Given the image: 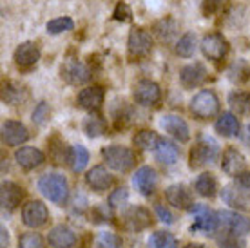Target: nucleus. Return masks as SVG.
I'll use <instances>...</instances> for the list:
<instances>
[{
	"label": "nucleus",
	"mask_w": 250,
	"mask_h": 248,
	"mask_svg": "<svg viewBox=\"0 0 250 248\" xmlns=\"http://www.w3.org/2000/svg\"><path fill=\"white\" fill-rule=\"evenodd\" d=\"M38 190L45 199H49L57 205H63L69 198V185L67 180L62 174H44L38 180Z\"/></svg>",
	"instance_id": "1"
},
{
	"label": "nucleus",
	"mask_w": 250,
	"mask_h": 248,
	"mask_svg": "<svg viewBox=\"0 0 250 248\" xmlns=\"http://www.w3.org/2000/svg\"><path fill=\"white\" fill-rule=\"evenodd\" d=\"M219 154V145L216 140H212L210 136H201L196 145L190 150V168H201L205 165H210L212 162H216V158Z\"/></svg>",
	"instance_id": "2"
},
{
	"label": "nucleus",
	"mask_w": 250,
	"mask_h": 248,
	"mask_svg": "<svg viewBox=\"0 0 250 248\" xmlns=\"http://www.w3.org/2000/svg\"><path fill=\"white\" fill-rule=\"evenodd\" d=\"M102 158L109 167L116 170V172H129L134 163H136V156L131 149L122 147V145H111L102 150Z\"/></svg>",
	"instance_id": "3"
},
{
	"label": "nucleus",
	"mask_w": 250,
	"mask_h": 248,
	"mask_svg": "<svg viewBox=\"0 0 250 248\" xmlns=\"http://www.w3.org/2000/svg\"><path fill=\"white\" fill-rule=\"evenodd\" d=\"M219 111V98L214 91H200L190 100V112L198 120L214 118Z\"/></svg>",
	"instance_id": "4"
},
{
	"label": "nucleus",
	"mask_w": 250,
	"mask_h": 248,
	"mask_svg": "<svg viewBox=\"0 0 250 248\" xmlns=\"http://www.w3.org/2000/svg\"><path fill=\"white\" fill-rule=\"evenodd\" d=\"M127 51L131 58H145L152 51V37L142 27H132L127 40Z\"/></svg>",
	"instance_id": "5"
},
{
	"label": "nucleus",
	"mask_w": 250,
	"mask_h": 248,
	"mask_svg": "<svg viewBox=\"0 0 250 248\" xmlns=\"http://www.w3.org/2000/svg\"><path fill=\"white\" fill-rule=\"evenodd\" d=\"M190 214L194 216V223L190 227L192 232H214L219 227L218 212H212L205 205H196L190 208Z\"/></svg>",
	"instance_id": "6"
},
{
	"label": "nucleus",
	"mask_w": 250,
	"mask_h": 248,
	"mask_svg": "<svg viewBox=\"0 0 250 248\" xmlns=\"http://www.w3.org/2000/svg\"><path fill=\"white\" fill-rule=\"evenodd\" d=\"M201 51H203V55L208 60L219 62L229 53V42H227L225 37L221 33H208L201 40Z\"/></svg>",
	"instance_id": "7"
},
{
	"label": "nucleus",
	"mask_w": 250,
	"mask_h": 248,
	"mask_svg": "<svg viewBox=\"0 0 250 248\" xmlns=\"http://www.w3.org/2000/svg\"><path fill=\"white\" fill-rule=\"evenodd\" d=\"M60 75L62 78L67 83L71 85H82V83H85V82L91 80V69L85 65V63L78 62L75 58H71V60H65L60 69Z\"/></svg>",
	"instance_id": "8"
},
{
	"label": "nucleus",
	"mask_w": 250,
	"mask_h": 248,
	"mask_svg": "<svg viewBox=\"0 0 250 248\" xmlns=\"http://www.w3.org/2000/svg\"><path fill=\"white\" fill-rule=\"evenodd\" d=\"M219 217V225L230 232V234H236V236H243V234H249L250 232V219L239 212H232V210H221L218 212Z\"/></svg>",
	"instance_id": "9"
},
{
	"label": "nucleus",
	"mask_w": 250,
	"mask_h": 248,
	"mask_svg": "<svg viewBox=\"0 0 250 248\" xmlns=\"http://www.w3.org/2000/svg\"><path fill=\"white\" fill-rule=\"evenodd\" d=\"M49 219V210L42 201H29L22 208V221L29 228H40Z\"/></svg>",
	"instance_id": "10"
},
{
	"label": "nucleus",
	"mask_w": 250,
	"mask_h": 248,
	"mask_svg": "<svg viewBox=\"0 0 250 248\" xmlns=\"http://www.w3.org/2000/svg\"><path fill=\"white\" fill-rule=\"evenodd\" d=\"M162 98V91H160V85L152 80H140L134 87V100L136 103L144 107L156 105Z\"/></svg>",
	"instance_id": "11"
},
{
	"label": "nucleus",
	"mask_w": 250,
	"mask_h": 248,
	"mask_svg": "<svg viewBox=\"0 0 250 248\" xmlns=\"http://www.w3.org/2000/svg\"><path fill=\"white\" fill-rule=\"evenodd\" d=\"M29 138V130L22 122L17 120H7L2 124V140L9 145V147H17L20 143L27 142Z\"/></svg>",
	"instance_id": "12"
},
{
	"label": "nucleus",
	"mask_w": 250,
	"mask_h": 248,
	"mask_svg": "<svg viewBox=\"0 0 250 248\" xmlns=\"http://www.w3.org/2000/svg\"><path fill=\"white\" fill-rule=\"evenodd\" d=\"M162 127L165 129V132H169L170 136L176 138L178 142H188L190 140V129H188L187 122L182 116L176 114H167L162 118Z\"/></svg>",
	"instance_id": "13"
},
{
	"label": "nucleus",
	"mask_w": 250,
	"mask_h": 248,
	"mask_svg": "<svg viewBox=\"0 0 250 248\" xmlns=\"http://www.w3.org/2000/svg\"><path fill=\"white\" fill-rule=\"evenodd\" d=\"M165 198L170 205L180 208V210H190L194 207L192 194L185 185H170L165 190Z\"/></svg>",
	"instance_id": "14"
},
{
	"label": "nucleus",
	"mask_w": 250,
	"mask_h": 248,
	"mask_svg": "<svg viewBox=\"0 0 250 248\" xmlns=\"http://www.w3.org/2000/svg\"><path fill=\"white\" fill-rule=\"evenodd\" d=\"M13 60H15V63H17L19 67H22V69L33 67V65L40 60V49H38L37 43H33V42L20 43L19 47L15 49Z\"/></svg>",
	"instance_id": "15"
},
{
	"label": "nucleus",
	"mask_w": 250,
	"mask_h": 248,
	"mask_svg": "<svg viewBox=\"0 0 250 248\" xmlns=\"http://www.w3.org/2000/svg\"><path fill=\"white\" fill-rule=\"evenodd\" d=\"M207 80V69L203 63L194 62L190 65H185L180 73V82L185 89H194V87H200L203 82Z\"/></svg>",
	"instance_id": "16"
},
{
	"label": "nucleus",
	"mask_w": 250,
	"mask_h": 248,
	"mask_svg": "<svg viewBox=\"0 0 250 248\" xmlns=\"http://www.w3.org/2000/svg\"><path fill=\"white\" fill-rule=\"evenodd\" d=\"M245 167H247V160H245V156L236 147H229L223 152L221 168H223L225 174H229V176H239L245 170Z\"/></svg>",
	"instance_id": "17"
},
{
	"label": "nucleus",
	"mask_w": 250,
	"mask_h": 248,
	"mask_svg": "<svg viewBox=\"0 0 250 248\" xmlns=\"http://www.w3.org/2000/svg\"><path fill=\"white\" fill-rule=\"evenodd\" d=\"M24 199V188L13 181H4L0 190V203L4 210H15Z\"/></svg>",
	"instance_id": "18"
},
{
	"label": "nucleus",
	"mask_w": 250,
	"mask_h": 248,
	"mask_svg": "<svg viewBox=\"0 0 250 248\" xmlns=\"http://www.w3.org/2000/svg\"><path fill=\"white\" fill-rule=\"evenodd\" d=\"M158 176L152 167H140L134 174V186L142 196H150L156 190Z\"/></svg>",
	"instance_id": "19"
},
{
	"label": "nucleus",
	"mask_w": 250,
	"mask_h": 248,
	"mask_svg": "<svg viewBox=\"0 0 250 248\" xmlns=\"http://www.w3.org/2000/svg\"><path fill=\"white\" fill-rule=\"evenodd\" d=\"M47 243L53 248H73L76 245L75 232L65 227V225H57L49 230L47 234Z\"/></svg>",
	"instance_id": "20"
},
{
	"label": "nucleus",
	"mask_w": 250,
	"mask_h": 248,
	"mask_svg": "<svg viewBox=\"0 0 250 248\" xmlns=\"http://www.w3.org/2000/svg\"><path fill=\"white\" fill-rule=\"evenodd\" d=\"M124 225H125V228L132 230V232L145 230L150 225L149 210H145L144 207H131V208L124 214Z\"/></svg>",
	"instance_id": "21"
},
{
	"label": "nucleus",
	"mask_w": 250,
	"mask_h": 248,
	"mask_svg": "<svg viewBox=\"0 0 250 248\" xmlns=\"http://www.w3.org/2000/svg\"><path fill=\"white\" fill-rule=\"evenodd\" d=\"M44 152L37 147H20L15 152V160L24 170H33V168L40 167L44 163Z\"/></svg>",
	"instance_id": "22"
},
{
	"label": "nucleus",
	"mask_w": 250,
	"mask_h": 248,
	"mask_svg": "<svg viewBox=\"0 0 250 248\" xmlns=\"http://www.w3.org/2000/svg\"><path fill=\"white\" fill-rule=\"evenodd\" d=\"M85 181H87V185L96 190V192H104V190H109L111 185H113V176L107 172L105 167H93L91 170L87 172L85 176Z\"/></svg>",
	"instance_id": "23"
},
{
	"label": "nucleus",
	"mask_w": 250,
	"mask_h": 248,
	"mask_svg": "<svg viewBox=\"0 0 250 248\" xmlns=\"http://www.w3.org/2000/svg\"><path fill=\"white\" fill-rule=\"evenodd\" d=\"M104 89L100 85H93V87H87V89H83L80 91L78 94V103L80 107L83 109H87V111H98L104 103Z\"/></svg>",
	"instance_id": "24"
},
{
	"label": "nucleus",
	"mask_w": 250,
	"mask_h": 248,
	"mask_svg": "<svg viewBox=\"0 0 250 248\" xmlns=\"http://www.w3.org/2000/svg\"><path fill=\"white\" fill-rule=\"evenodd\" d=\"M154 154H156V160L163 165H174L178 162V158H180V150L176 147L174 143L169 142V140H160L158 143L156 150H154Z\"/></svg>",
	"instance_id": "25"
},
{
	"label": "nucleus",
	"mask_w": 250,
	"mask_h": 248,
	"mask_svg": "<svg viewBox=\"0 0 250 248\" xmlns=\"http://www.w3.org/2000/svg\"><path fill=\"white\" fill-rule=\"evenodd\" d=\"M2 100L7 105H20L27 100V91L15 82H7V83H4V89H2Z\"/></svg>",
	"instance_id": "26"
},
{
	"label": "nucleus",
	"mask_w": 250,
	"mask_h": 248,
	"mask_svg": "<svg viewBox=\"0 0 250 248\" xmlns=\"http://www.w3.org/2000/svg\"><path fill=\"white\" fill-rule=\"evenodd\" d=\"M214 127H216V130H218L221 136L225 138H232L239 134V122L236 118V114H232V112H223Z\"/></svg>",
	"instance_id": "27"
},
{
	"label": "nucleus",
	"mask_w": 250,
	"mask_h": 248,
	"mask_svg": "<svg viewBox=\"0 0 250 248\" xmlns=\"http://www.w3.org/2000/svg\"><path fill=\"white\" fill-rule=\"evenodd\" d=\"M196 192L203 198H214L218 192V181L210 172H203L196 180Z\"/></svg>",
	"instance_id": "28"
},
{
	"label": "nucleus",
	"mask_w": 250,
	"mask_h": 248,
	"mask_svg": "<svg viewBox=\"0 0 250 248\" xmlns=\"http://www.w3.org/2000/svg\"><path fill=\"white\" fill-rule=\"evenodd\" d=\"M89 163V150L83 145H75L73 149L69 150V165L73 172H82L83 168L87 167Z\"/></svg>",
	"instance_id": "29"
},
{
	"label": "nucleus",
	"mask_w": 250,
	"mask_h": 248,
	"mask_svg": "<svg viewBox=\"0 0 250 248\" xmlns=\"http://www.w3.org/2000/svg\"><path fill=\"white\" fill-rule=\"evenodd\" d=\"M229 105L239 116H249L250 114V94L249 93H232L229 96Z\"/></svg>",
	"instance_id": "30"
},
{
	"label": "nucleus",
	"mask_w": 250,
	"mask_h": 248,
	"mask_svg": "<svg viewBox=\"0 0 250 248\" xmlns=\"http://www.w3.org/2000/svg\"><path fill=\"white\" fill-rule=\"evenodd\" d=\"M223 201L230 207H238V208H247L249 207V199L245 198V192L239 190L238 186H227L223 188Z\"/></svg>",
	"instance_id": "31"
},
{
	"label": "nucleus",
	"mask_w": 250,
	"mask_h": 248,
	"mask_svg": "<svg viewBox=\"0 0 250 248\" xmlns=\"http://www.w3.org/2000/svg\"><path fill=\"white\" fill-rule=\"evenodd\" d=\"M132 143L142 150H156L158 143H160V138H158V134L152 132V130H140L136 136H134Z\"/></svg>",
	"instance_id": "32"
},
{
	"label": "nucleus",
	"mask_w": 250,
	"mask_h": 248,
	"mask_svg": "<svg viewBox=\"0 0 250 248\" xmlns=\"http://www.w3.org/2000/svg\"><path fill=\"white\" fill-rule=\"evenodd\" d=\"M83 130L87 132L89 138L102 136L107 130L105 120L102 118V116H98V114H91V116H87L85 122H83Z\"/></svg>",
	"instance_id": "33"
},
{
	"label": "nucleus",
	"mask_w": 250,
	"mask_h": 248,
	"mask_svg": "<svg viewBox=\"0 0 250 248\" xmlns=\"http://www.w3.org/2000/svg\"><path fill=\"white\" fill-rule=\"evenodd\" d=\"M150 248H178L176 237L169 232H154L149 239Z\"/></svg>",
	"instance_id": "34"
},
{
	"label": "nucleus",
	"mask_w": 250,
	"mask_h": 248,
	"mask_svg": "<svg viewBox=\"0 0 250 248\" xmlns=\"http://www.w3.org/2000/svg\"><path fill=\"white\" fill-rule=\"evenodd\" d=\"M194 49H196V35L194 33H185L176 43V53L183 58H190L194 55Z\"/></svg>",
	"instance_id": "35"
},
{
	"label": "nucleus",
	"mask_w": 250,
	"mask_h": 248,
	"mask_svg": "<svg viewBox=\"0 0 250 248\" xmlns=\"http://www.w3.org/2000/svg\"><path fill=\"white\" fill-rule=\"evenodd\" d=\"M176 29H178V25H176V22L172 19L160 20V22L156 24V27H154L156 35L160 37V40H163V42H169L170 38L176 35Z\"/></svg>",
	"instance_id": "36"
},
{
	"label": "nucleus",
	"mask_w": 250,
	"mask_h": 248,
	"mask_svg": "<svg viewBox=\"0 0 250 248\" xmlns=\"http://www.w3.org/2000/svg\"><path fill=\"white\" fill-rule=\"evenodd\" d=\"M94 248H122V239L113 232H102L94 239Z\"/></svg>",
	"instance_id": "37"
},
{
	"label": "nucleus",
	"mask_w": 250,
	"mask_h": 248,
	"mask_svg": "<svg viewBox=\"0 0 250 248\" xmlns=\"http://www.w3.org/2000/svg\"><path fill=\"white\" fill-rule=\"evenodd\" d=\"M73 27H75L73 19H69V17H58V19L51 20L49 24H47V31L51 35H60V33L71 31Z\"/></svg>",
	"instance_id": "38"
},
{
	"label": "nucleus",
	"mask_w": 250,
	"mask_h": 248,
	"mask_svg": "<svg viewBox=\"0 0 250 248\" xmlns=\"http://www.w3.org/2000/svg\"><path fill=\"white\" fill-rule=\"evenodd\" d=\"M49 145H51L49 149H51V158H53V162H55V163H63V160H65V158L69 160V156L65 154V149H63L65 145L62 143V140H60V138L55 136L49 142Z\"/></svg>",
	"instance_id": "39"
},
{
	"label": "nucleus",
	"mask_w": 250,
	"mask_h": 248,
	"mask_svg": "<svg viewBox=\"0 0 250 248\" xmlns=\"http://www.w3.org/2000/svg\"><path fill=\"white\" fill-rule=\"evenodd\" d=\"M19 245L20 248H45L44 239L38 234H35V232H27L24 236H20Z\"/></svg>",
	"instance_id": "40"
},
{
	"label": "nucleus",
	"mask_w": 250,
	"mask_h": 248,
	"mask_svg": "<svg viewBox=\"0 0 250 248\" xmlns=\"http://www.w3.org/2000/svg\"><path fill=\"white\" fill-rule=\"evenodd\" d=\"M230 78L234 82H245L249 78V65L243 62V60H238V62L234 63L230 67Z\"/></svg>",
	"instance_id": "41"
},
{
	"label": "nucleus",
	"mask_w": 250,
	"mask_h": 248,
	"mask_svg": "<svg viewBox=\"0 0 250 248\" xmlns=\"http://www.w3.org/2000/svg\"><path fill=\"white\" fill-rule=\"evenodd\" d=\"M47 118H49V105H47L45 102H40V103L35 107V111H33V122L37 125H42V124H45Z\"/></svg>",
	"instance_id": "42"
},
{
	"label": "nucleus",
	"mask_w": 250,
	"mask_h": 248,
	"mask_svg": "<svg viewBox=\"0 0 250 248\" xmlns=\"http://www.w3.org/2000/svg\"><path fill=\"white\" fill-rule=\"evenodd\" d=\"M218 243H219V247L221 248H245L243 241L239 239V236L230 234V232H229L225 237H221Z\"/></svg>",
	"instance_id": "43"
},
{
	"label": "nucleus",
	"mask_w": 250,
	"mask_h": 248,
	"mask_svg": "<svg viewBox=\"0 0 250 248\" xmlns=\"http://www.w3.org/2000/svg\"><path fill=\"white\" fill-rule=\"evenodd\" d=\"M113 17H114V20H118V22H127V20H131V17H132L131 7L127 6L125 2H118Z\"/></svg>",
	"instance_id": "44"
},
{
	"label": "nucleus",
	"mask_w": 250,
	"mask_h": 248,
	"mask_svg": "<svg viewBox=\"0 0 250 248\" xmlns=\"http://www.w3.org/2000/svg\"><path fill=\"white\" fill-rule=\"evenodd\" d=\"M229 0H203V13H205L207 17L208 15H212V13H216V11H219L221 7L225 6Z\"/></svg>",
	"instance_id": "45"
},
{
	"label": "nucleus",
	"mask_w": 250,
	"mask_h": 248,
	"mask_svg": "<svg viewBox=\"0 0 250 248\" xmlns=\"http://www.w3.org/2000/svg\"><path fill=\"white\" fill-rule=\"evenodd\" d=\"M236 186L245 194H250V172H241L236 178Z\"/></svg>",
	"instance_id": "46"
},
{
	"label": "nucleus",
	"mask_w": 250,
	"mask_h": 248,
	"mask_svg": "<svg viewBox=\"0 0 250 248\" xmlns=\"http://www.w3.org/2000/svg\"><path fill=\"white\" fill-rule=\"evenodd\" d=\"M125 199H127V190H125V188H118V190L113 192V196H111V207L122 205Z\"/></svg>",
	"instance_id": "47"
},
{
	"label": "nucleus",
	"mask_w": 250,
	"mask_h": 248,
	"mask_svg": "<svg viewBox=\"0 0 250 248\" xmlns=\"http://www.w3.org/2000/svg\"><path fill=\"white\" fill-rule=\"evenodd\" d=\"M156 212H158V216H160V219L165 221V223H172V221H174V217H172V214L169 212V208H165L163 205H156Z\"/></svg>",
	"instance_id": "48"
},
{
	"label": "nucleus",
	"mask_w": 250,
	"mask_h": 248,
	"mask_svg": "<svg viewBox=\"0 0 250 248\" xmlns=\"http://www.w3.org/2000/svg\"><path fill=\"white\" fill-rule=\"evenodd\" d=\"M7 245V232H6V228L2 227V247H6Z\"/></svg>",
	"instance_id": "49"
},
{
	"label": "nucleus",
	"mask_w": 250,
	"mask_h": 248,
	"mask_svg": "<svg viewBox=\"0 0 250 248\" xmlns=\"http://www.w3.org/2000/svg\"><path fill=\"white\" fill-rule=\"evenodd\" d=\"M185 248H205L203 245H198V243H190V245H187Z\"/></svg>",
	"instance_id": "50"
}]
</instances>
